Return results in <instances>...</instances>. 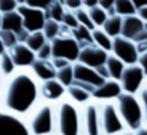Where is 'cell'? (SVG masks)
Wrapping results in <instances>:
<instances>
[{"instance_id": "cell-20", "label": "cell", "mask_w": 147, "mask_h": 135, "mask_svg": "<svg viewBox=\"0 0 147 135\" xmlns=\"http://www.w3.org/2000/svg\"><path fill=\"white\" fill-rule=\"evenodd\" d=\"M105 65L108 68L110 78L111 79H115V81H120V78L123 75V71H124V68H125V63L120 57H117L113 53H110L108 57H107V60H105Z\"/></svg>"}, {"instance_id": "cell-41", "label": "cell", "mask_w": 147, "mask_h": 135, "mask_svg": "<svg viewBox=\"0 0 147 135\" xmlns=\"http://www.w3.org/2000/svg\"><path fill=\"white\" fill-rule=\"evenodd\" d=\"M95 69H97V72H98L104 79H110V72H108V68H107V65H105V63L100 65L98 68H95Z\"/></svg>"}, {"instance_id": "cell-2", "label": "cell", "mask_w": 147, "mask_h": 135, "mask_svg": "<svg viewBox=\"0 0 147 135\" xmlns=\"http://www.w3.org/2000/svg\"><path fill=\"white\" fill-rule=\"evenodd\" d=\"M55 134L82 135V106L66 96L55 104Z\"/></svg>"}, {"instance_id": "cell-10", "label": "cell", "mask_w": 147, "mask_h": 135, "mask_svg": "<svg viewBox=\"0 0 147 135\" xmlns=\"http://www.w3.org/2000/svg\"><path fill=\"white\" fill-rule=\"evenodd\" d=\"M82 135H102L100 102L94 99L82 106Z\"/></svg>"}, {"instance_id": "cell-16", "label": "cell", "mask_w": 147, "mask_h": 135, "mask_svg": "<svg viewBox=\"0 0 147 135\" xmlns=\"http://www.w3.org/2000/svg\"><path fill=\"white\" fill-rule=\"evenodd\" d=\"M40 95L42 99L51 104H56L66 96V86H63L56 78L40 82Z\"/></svg>"}, {"instance_id": "cell-25", "label": "cell", "mask_w": 147, "mask_h": 135, "mask_svg": "<svg viewBox=\"0 0 147 135\" xmlns=\"http://www.w3.org/2000/svg\"><path fill=\"white\" fill-rule=\"evenodd\" d=\"M16 69H18V66H16V63H15V60H13L9 50H6L5 53L0 55V71H2L5 78L12 75Z\"/></svg>"}, {"instance_id": "cell-5", "label": "cell", "mask_w": 147, "mask_h": 135, "mask_svg": "<svg viewBox=\"0 0 147 135\" xmlns=\"http://www.w3.org/2000/svg\"><path fill=\"white\" fill-rule=\"evenodd\" d=\"M100 118H101L102 135H114V134H118L127 129L118 112L115 101L100 102Z\"/></svg>"}, {"instance_id": "cell-42", "label": "cell", "mask_w": 147, "mask_h": 135, "mask_svg": "<svg viewBox=\"0 0 147 135\" xmlns=\"http://www.w3.org/2000/svg\"><path fill=\"white\" fill-rule=\"evenodd\" d=\"M114 3H115V0H100V6L105 10L114 9Z\"/></svg>"}, {"instance_id": "cell-28", "label": "cell", "mask_w": 147, "mask_h": 135, "mask_svg": "<svg viewBox=\"0 0 147 135\" xmlns=\"http://www.w3.org/2000/svg\"><path fill=\"white\" fill-rule=\"evenodd\" d=\"M88 13H90V17L94 23L95 27H102V25L105 23L107 17H108V13L105 9H102L100 5L98 6H94V7H90L88 9Z\"/></svg>"}, {"instance_id": "cell-48", "label": "cell", "mask_w": 147, "mask_h": 135, "mask_svg": "<svg viewBox=\"0 0 147 135\" xmlns=\"http://www.w3.org/2000/svg\"><path fill=\"white\" fill-rule=\"evenodd\" d=\"M114 135H134V132L130 131V129H124V131H121L118 134H114Z\"/></svg>"}, {"instance_id": "cell-22", "label": "cell", "mask_w": 147, "mask_h": 135, "mask_svg": "<svg viewBox=\"0 0 147 135\" xmlns=\"http://www.w3.org/2000/svg\"><path fill=\"white\" fill-rule=\"evenodd\" d=\"M121 27H123V16L120 15H114V16H108L105 23L102 25V29L111 36H120L121 35Z\"/></svg>"}, {"instance_id": "cell-34", "label": "cell", "mask_w": 147, "mask_h": 135, "mask_svg": "<svg viewBox=\"0 0 147 135\" xmlns=\"http://www.w3.org/2000/svg\"><path fill=\"white\" fill-rule=\"evenodd\" d=\"M138 98L141 102V108H143V118H144V125H147V82L146 85L140 89L138 92Z\"/></svg>"}, {"instance_id": "cell-24", "label": "cell", "mask_w": 147, "mask_h": 135, "mask_svg": "<svg viewBox=\"0 0 147 135\" xmlns=\"http://www.w3.org/2000/svg\"><path fill=\"white\" fill-rule=\"evenodd\" d=\"M46 42H48V39H46V36H45V33H43L42 30L29 32V35H28V37H26V40H25V43H26L33 52H38Z\"/></svg>"}, {"instance_id": "cell-35", "label": "cell", "mask_w": 147, "mask_h": 135, "mask_svg": "<svg viewBox=\"0 0 147 135\" xmlns=\"http://www.w3.org/2000/svg\"><path fill=\"white\" fill-rule=\"evenodd\" d=\"M36 57H40V59H52V43H51V40H48V42L36 52Z\"/></svg>"}, {"instance_id": "cell-3", "label": "cell", "mask_w": 147, "mask_h": 135, "mask_svg": "<svg viewBox=\"0 0 147 135\" xmlns=\"http://www.w3.org/2000/svg\"><path fill=\"white\" fill-rule=\"evenodd\" d=\"M115 105L118 108V112L123 118V122L127 129L136 132L144 125L143 118V108L138 98V94H128L123 92L117 99Z\"/></svg>"}, {"instance_id": "cell-4", "label": "cell", "mask_w": 147, "mask_h": 135, "mask_svg": "<svg viewBox=\"0 0 147 135\" xmlns=\"http://www.w3.org/2000/svg\"><path fill=\"white\" fill-rule=\"evenodd\" d=\"M26 122L30 135H53L55 134V104L42 101L26 116Z\"/></svg>"}, {"instance_id": "cell-13", "label": "cell", "mask_w": 147, "mask_h": 135, "mask_svg": "<svg viewBox=\"0 0 147 135\" xmlns=\"http://www.w3.org/2000/svg\"><path fill=\"white\" fill-rule=\"evenodd\" d=\"M18 12L22 16L23 20V27L28 32H36L42 30L43 25L46 22V12L38 7H32L28 5H19Z\"/></svg>"}, {"instance_id": "cell-31", "label": "cell", "mask_w": 147, "mask_h": 135, "mask_svg": "<svg viewBox=\"0 0 147 135\" xmlns=\"http://www.w3.org/2000/svg\"><path fill=\"white\" fill-rule=\"evenodd\" d=\"M75 12V15H77V19H78V23L80 25H84V26H87V27H90L91 30L95 27L94 26V23H92V20H91V17H90V13H88V9L87 7H78L77 10H74Z\"/></svg>"}, {"instance_id": "cell-45", "label": "cell", "mask_w": 147, "mask_h": 135, "mask_svg": "<svg viewBox=\"0 0 147 135\" xmlns=\"http://www.w3.org/2000/svg\"><path fill=\"white\" fill-rule=\"evenodd\" d=\"M98 5H100V0H82V6L87 7V9L98 6Z\"/></svg>"}, {"instance_id": "cell-36", "label": "cell", "mask_w": 147, "mask_h": 135, "mask_svg": "<svg viewBox=\"0 0 147 135\" xmlns=\"http://www.w3.org/2000/svg\"><path fill=\"white\" fill-rule=\"evenodd\" d=\"M52 3H53V0H26L25 5L32 6V7H38V9H42V10H46Z\"/></svg>"}, {"instance_id": "cell-26", "label": "cell", "mask_w": 147, "mask_h": 135, "mask_svg": "<svg viewBox=\"0 0 147 135\" xmlns=\"http://www.w3.org/2000/svg\"><path fill=\"white\" fill-rule=\"evenodd\" d=\"M62 29H63V26H62L61 22L53 20V19H46L42 32L45 33V36H46L48 40H52V39L58 37V36L62 33Z\"/></svg>"}, {"instance_id": "cell-37", "label": "cell", "mask_w": 147, "mask_h": 135, "mask_svg": "<svg viewBox=\"0 0 147 135\" xmlns=\"http://www.w3.org/2000/svg\"><path fill=\"white\" fill-rule=\"evenodd\" d=\"M18 2L16 0H0V12L6 13V12H12L18 9Z\"/></svg>"}, {"instance_id": "cell-49", "label": "cell", "mask_w": 147, "mask_h": 135, "mask_svg": "<svg viewBox=\"0 0 147 135\" xmlns=\"http://www.w3.org/2000/svg\"><path fill=\"white\" fill-rule=\"evenodd\" d=\"M7 50V47L5 46V43H3V40H2V37H0V55H2V53H5Z\"/></svg>"}, {"instance_id": "cell-40", "label": "cell", "mask_w": 147, "mask_h": 135, "mask_svg": "<svg viewBox=\"0 0 147 135\" xmlns=\"http://www.w3.org/2000/svg\"><path fill=\"white\" fill-rule=\"evenodd\" d=\"M137 63H138V65L143 68V71H144V74H146V76H147V52H143V53H140Z\"/></svg>"}, {"instance_id": "cell-52", "label": "cell", "mask_w": 147, "mask_h": 135, "mask_svg": "<svg viewBox=\"0 0 147 135\" xmlns=\"http://www.w3.org/2000/svg\"><path fill=\"white\" fill-rule=\"evenodd\" d=\"M2 17H3V13L0 12V30H2Z\"/></svg>"}, {"instance_id": "cell-14", "label": "cell", "mask_w": 147, "mask_h": 135, "mask_svg": "<svg viewBox=\"0 0 147 135\" xmlns=\"http://www.w3.org/2000/svg\"><path fill=\"white\" fill-rule=\"evenodd\" d=\"M108 55H110V52L101 49L100 46H97L94 43H90V45L81 46L78 62H82L91 68H98L100 65L105 63Z\"/></svg>"}, {"instance_id": "cell-38", "label": "cell", "mask_w": 147, "mask_h": 135, "mask_svg": "<svg viewBox=\"0 0 147 135\" xmlns=\"http://www.w3.org/2000/svg\"><path fill=\"white\" fill-rule=\"evenodd\" d=\"M62 2L69 10H77L78 7H82V0H62Z\"/></svg>"}, {"instance_id": "cell-21", "label": "cell", "mask_w": 147, "mask_h": 135, "mask_svg": "<svg viewBox=\"0 0 147 135\" xmlns=\"http://www.w3.org/2000/svg\"><path fill=\"white\" fill-rule=\"evenodd\" d=\"M92 42H94V45L100 46L101 49H104L107 52H111L113 37L102 27H94L92 29Z\"/></svg>"}, {"instance_id": "cell-6", "label": "cell", "mask_w": 147, "mask_h": 135, "mask_svg": "<svg viewBox=\"0 0 147 135\" xmlns=\"http://www.w3.org/2000/svg\"><path fill=\"white\" fill-rule=\"evenodd\" d=\"M51 43H52V57H63L69 60L71 63L78 60L81 45L71 35V32L63 33V29H62V33L58 37L52 39Z\"/></svg>"}, {"instance_id": "cell-33", "label": "cell", "mask_w": 147, "mask_h": 135, "mask_svg": "<svg viewBox=\"0 0 147 135\" xmlns=\"http://www.w3.org/2000/svg\"><path fill=\"white\" fill-rule=\"evenodd\" d=\"M66 29H74V27H77L80 23H78V19H77V15H75V12L74 10H69V9H66L65 10V13H63V17H62V22H61Z\"/></svg>"}, {"instance_id": "cell-50", "label": "cell", "mask_w": 147, "mask_h": 135, "mask_svg": "<svg viewBox=\"0 0 147 135\" xmlns=\"http://www.w3.org/2000/svg\"><path fill=\"white\" fill-rule=\"evenodd\" d=\"M3 84H5V76L2 74V71H0V95H2V89H3Z\"/></svg>"}, {"instance_id": "cell-9", "label": "cell", "mask_w": 147, "mask_h": 135, "mask_svg": "<svg viewBox=\"0 0 147 135\" xmlns=\"http://www.w3.org/2000/svg\"><path fill=\"white\" fill-rule=\"evenodd\" d=\"M105 79L97 72L95 68H91L82 62H74V84H78L88 91L94 92Z\"/></svg>"}, {"instance_id": "cell-17", "label": "cell", "mask_w": 147, "mask_h": 135, "mask_svg": "<svg viewBox=\"0 0 147 135\" xmlns=\"http://www.w3.org/2000/svg\"><path fill=\"white\" fill-rule=\"evenodd\" d=\"M9 52L18 68H30L36 59V52H33L25 42L16 43L13 47L9 49Z\"/></svg>"}, {"instance_id": "cell-23", "label": "cell", "mask_w": 147, "mask_h": 135, "mask_svg": "<svg viewBox=\"0 0 147 135\" xmlns=\"http://www.w3.org/2000/svg\"><path fill=\"white\" fill-rule=\"evenodd\" d=\"M71 35L78 40V43L81 46H85V45H90V43H94L92 42V30L84 25H78L77 27L71 29Z\"/></svg>"}, {"instance_id": "cell-12", "label": "cell", "mask_w": 147, "mask_h": 135, "mask_svg": "<svg viewBox=\"0 0 147 135\" xmlns=\"http://www.w3.org/2000/svg\"><path fill=\"white\" fill-rule=\"evenodd\" d=\"M121 35L134 42H140L147 39V23L136 13L123 17Z\"/></svg>"}, {"instance_id": "cell-27", "label": "cell", "mask_w": 147, "mask_h": 135, "mask_svg": "<svg viewBox=\"0 0 147 135\" xmlns=\"http://www.w3.org/2000/svg\"><path fill=\"white\" fill-rule=\"evenodd\" d=\"M65 10H66V7H65L62 0H53V3L45 10L46 12V19H53V20L62 22Z\"/></svg>"}, {"instance_id": "cell-19", "label": "cell", "mask_w": 147, "mask_h": 135, "mask_svg": "<svg viewBox=\"0 0 147 135\" xmlns=\"http://www.w3.org/2000/svg\"><path fill=\"white\" fill-rule=\"evenodd\" d=\"M66 98H69L72 102H75L80 106H84L85 104L92 101V92L78 84H72L66 86Z\"/></svg>"}, {"instance_id": "cell-29", "label": "cell", "mask_w": 147, "mask_h": 135, "mask_svg": "<svg viewBox=\"0 0 147 135\" xmlns=\"http://www.w3.org/2000/svg\"><path fill=\"white\" fill-rule=\"evenodd\" d=\"M56 79L63 85V86H69L74 84V63H69L61 69L56 71Z\"/></svg>"}, {"instance_id": "cell-39", "label": "cell", "mask_w": 147, "mask_h": 135, "mask_svg": "<svg viewBox=\"0 0 147 135\" xmlns=\"http://www.w3.org/2000/svg\"><path fill=\"white\" fill-rule=\"evenodd\" d=\"M51 60H52L53 66L56 68V71H58V69H61V68H63V66H66V65H69V63H71L69 60H66V59H63V57H52Z\"/></svg>"}, {"instance_id": "cell-43", "label": "cell", "mask_w": 147, "mask_h": 135, "mask_svg": "<svg viewBox=\"0 0 147 135\" xmlns=\"http://www.w3.org/2000/svg\"><path fill=\"white\" fill-rule=\"evenodd\" d=\"M136 45H137V50H138V53L147 52V39L140 40V42H136Z\"/></svg>"}, {"instance_id": "cell-7", "label": "cell", "mask_w": 147, "mask_h": 135, "mask_svg": "<svg viewBox=\"0 0 147 135\" xmlns=\"http://www.w3.org/2000/svg\"><path fill=\"white\" fill-rule=\"evenodd\" d=\"M146 82H147V76L143 71V68L138 63L125 65L124 71H123V75L120 78L123 92L138 94L140 89L146 85Z\"/></svg>"}, {"instance_id": "cell-53", "label": "cell", "mask_w": 147, "mask_h": 135, "mask_svg": "<svg viewBox=\"0 0 147 135\" xmlns=\"http://www.w3.org/2000/svg\"><path fill=\"white\" fill-rule=\"evenodd\" d=\"M53 135H56V134H53Z\"/></svg>"}, {"instance_id": "cell-32", "label": "cell", "mask_w": 147, "mask_h": 135, "mask_svg": "<svg viewBox=\"0 0 147 135\" xmlns=\"http://www.w3.org/2000/svg\"><path fill=\"white\" fill-rule=\"evenodd\" d=\"M0 37H2V40H3L5 46L7 47V50H9L10 47H13L16 43H19L18 35H16L15 32H12V30H5V29H2V30H0Z\"/></svg>"}, {"instance_id": "cell-44", "label": "cell", "mask_w": 147, "mask_h": 135, "mask_svg": "<svg viewBox=\"0 0 147 135\" xmlns=\"http://www.w3.org/2000/svg\"><path fill=\"white\" fill-rule=\"evenodd\" d=\"M137 15L147 23V5L146 6H141V7H138L137 9Z\"/></svg>"}, {"instance_id": "cell-11", "label": "cell", "mask_w": 147, "mask_h": 135, "mask_svg": "<svg viewBox=\"0 0 147 135\" xmlns=\"http://www.w3.org/2000/svg\"><path fill=\"white\" fill-rule=\"evenodd\" d=\"M110 53H113L114 56L120 57L125 65L137 63L138 56H140L136 42L128 39V37H124L123 35L113 37V47H111Z\"/></svg>"}, {"instance_id": "cell-46", "label": "cell", "mask_w": 147, "mask_h": 135, "mask_svg": "<svg viewBox=\"0 0 147 135\" xmlns=\"http://www.w3.org/2000/svg\"><path fill=\"white\" fill-rule=\"evenodd\" d=\"M131 2L134 3L136 9H138V7H141V6H146V5H147V0H131Z\"/></svg>"}, {"instance_id": "cell-51", "label": "cell", "mask_w": 147, "mask_h": 135, "mask_svg": "<svg viewBox=\"0 0 147 135\" xmlns=\"http://www.w3.org/2000/svg\"><path fill=\"white\" fill-rule=\"evenodd\" d=\"M16 2H18V5H25L26 0H16Z\"/></svg>"}, {"instance_id": "cell-30", "label": "cell", "mask_w": 147, "mask_h": 135, "mask_svg": "<svg viewBox=\"0 0 147 135\" xmlns=\"http://www.w3.org/2000/svg\"><path fill=\"white\" fill-rule=\"evenodd\" d=\"M114 9H115V15H120L123 17L137 13V9H136V6L131 0H115Z\"/></svg>"}, {"instance_id": "cell-8", "label": "cell", "mask_w": 147, "mask_h": 135, "mask_svg": "<svg viewBox=\"0 0 147 135\" xmlns=\"http://www.w3.org/2000/svg\"><path fill=\"white\" fill-rule=\"evenodd\" d=\"M0 135H30L26 118L0 108Z\"/></svg>"}, {"instance_id": "cell-18", "label": "cell", "mask_w": 147, "mask_h": 135, "mask_svg": "<svg viewBox=\"0 0 147 135\" xmlns=\"http://www.w3.org/2000/svg\"><path fill=\"white\" fill-rule=\"evenodd\" d=\"M30 71L38 78V81H40V82L56 78V68L53 66V63H52L51 59L36 57L35 62L30 66Z\"/></svg>"}, {"instance_id": "cell-47", "label": "cell", "mask_w": 147, "mask_h": 135, "mask_svg": "<svg viewBox=\"0 0 147 135\" xmlns=\"http://www.w3.org/2000/svg\"><path fill=\"white\" fill-rule=\"evenodd\" d=\"M134 135H147V125H143L140 129H137Z\"/></svg>"}, {"instance_id": "cell-15", "label": "cell", "mask_w": 147, "mask_h": 135, "mask_svg": "<svg viewBox=\"0 0 147 135\" xmlns=\"http://www.w3.org/2000/svg\"><path fill=\"white\" fill-rule=\"evenodd\" d=\"M121 94H123V88L120 81L110 78L95 88V91L92 92V99L97 102H108V101H115Z\"/></svg>"}, {"instance_id": "cell-1", "label": "cell", "mask_w": 147, "mask_h": 135, "mask_svg": "<svg viewBox=\"0 0 147 135\" xmlns=\"http://www.w3.org/2000/svg\"><path fill=\"white\" fill-rule=\"evenodd\" d=\"M42 101L40 81L32 74L30 68H18L12 75L5 78L0 95L2 109L26 118Z\"/></svg>"}]
</instances>
